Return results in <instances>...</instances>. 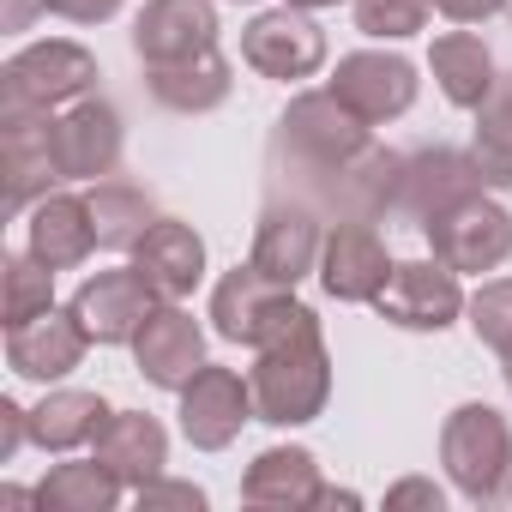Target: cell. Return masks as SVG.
<instances>
[{
    "label": "cell",
    "instance_id": "8992f818",
    "mask_svg": "<svg viewBox=\"0 0 512 512\" xmlns=\"http://www.w3.org/2000/svg\"><path fill=\"white\" fill-rule=\"evenodd\" d=\"M302 320V302H296V290H284V284H272L260 266H235V272H223L217 278V290H211V332L223 338V344H247V350H260V344H272L278 332H290Z\"/></svg>",
    "mask_w": 512,
    "mask_h": 512
},
{
    "label": "cell",
    "instance_id": "e0dca14e",
    "mask_svg": "<svg viewBox=\"0 0 512 512\" xmlns=\"http://www.w3.org/2000/svg\"><path fill=\"white\" fill-rule=\"evenodd\" d=\"M85 350H91V332H85V320L73 314V302H67V308H49L43 320L7 332V368H13L19 380H37V386H61V380L85 362Z\"/></svg>",
    "mask_w": 512,
    "mask_h": 512
},
{
    "label": "cell",
    "instance_id": "4dcf8cb0",
    "mask_svg": "<svg viewBox=\"0 0 512 512\" xmlns=\"http://www.w3.org/2000/svg\"><path fill=\"white\" fill-rule=\"evenodd\" d=\"M464 320H470L476 344H488L500 356L512 344V278H482V290L464 302Z\"/></svg>",
    "mask_w": 512,
    "mask_h": 512
},
{
    "label": "cell",
    "instance_id": "e575fe53",
    "mask_svg": "<svg viewBox=\"0 0 512 512\" xmlns=\"http://www.w3.org/2000/svg\"><path fill=\"white\" fill-rule=\"evenodd\" d=\"M386 506L398 512V506H428V512H446V494L428 482V476H404L398 488H386Z\"/></svg>",
    "mask_w": 512,
    "mask_h": 512
},
{
    "label": "cell",
    "instance_id": "cb8c5ba5",
    "mask_svg": "<svg viewBox=\"0 0 512 512\" xmlns=\"http://www.w3.org/2000/svg\"><path fill=\"white\" fill-rule=\"evenodd\" d=\"M320 494H326V482H320V458L308 446H266L241 476V500L247 506L296 512V506H320Z\"/></svg>",
    "mask_w": 512,
    "mask_h": 512
},
{
    "label": "cell",
    "instance_id": "ac0fdd59",
    "mask_svg": "<svg viewBox=\"0 0 512 512\" xmlns=\"http://www.w3.org/2000/svg\"><path fill=\"white\" fill-rule=\"evenodd\" d=\"M133 362H139L145 386H157V392H181V386L205 368V326H199L181 302H163V308L139 326V338H133Z\"/></svg>",
    "mask_w": 512,
    "mask_h": 512
},
{
    "label": "cell",
    "instance_id": "b9f144b4",
    "mask_svg": "<svg viewBox=\"0 0 512 512\" xmlns=\"http://www.w3.org/2000/svg\"><path fill=\"white\" fill-rule=\"evenodd\" d=\"M428 7H440V0H428Z\"/></svg>",
    "mask_w": 512,
    "mask_h": 512
},
{
    "label": "cell",
    "instance_id": "5bb4252c",
    "mask_svg": "<svg viewBox=\"0 0 512 512\" xmlns=\"http://www.w3.org/2000/svg\"><path fill=\"white\" fill-rule=\"evenodd\" d=\"M121 145H127L121 109L103 97H79L55 115V157L67 181H109L121 163Z\"/></svg>",
    "mask_w": 512,
    "mask_h": 512
},
{
    "label": "cell",
    "instance_id": "4316f807",
    "mask_svg": "<svg viewBox=\"0 0 512 512\" xmlns=\"http://www.w3.org/2000/svg\"><path fill=\"white\" fill-rule=\"evenodd\" d=\"M85 205H91V223H97V247L103 253H133L145 241V229L157 223L151 193L133 187V181H91L85 187Z\"/></svg>",
    "mask_w": 512,
    "mask_h": 512
},
{
    "label": "cell",
    "instance_id": "d6a6232c",
    "mask_svg": "<svg viewBox=\"0 0 512 512\" xmlns=\"http://www.w3.org/2000/svg\"><path fill=\"white\" fill-rule=\"evenodd\" d=\"M133 500H139V512H157V506H187V512H199V506H205V494H199L193 482H175V476H157V482L133 488Z\"/></svg>",
    "mask_w": 512,
    "mask_h": 512
},
{
    "label": "cell",
    "instance_id": "8d00e7d4",
    "mask_svg": "<svg viewBox=\"0 0 512 512\" xmlns=\"http://www.w3.org/2000/svg\"><path fill=\"white\" fill-rule=\"evenodd\" d=\"M434 13H440V19H452V25H482V19L506 13V0H440Z\"/></svg>",
    "mask_w": 512,
    "mask_h": 512
},
{
    "label": "cell",
    "instance_id": "ffe728a7",
    "mask_svg": "<svg viewBox=\"0 0 512 512\" xmlns=\"http://www.w3.org/2000/svg\"><path fill=\"white\" fill-rule=\"evenodd\" d=\"M25 253H31V260H43L49 272H73V266H85L91 253H97V223H91L85 193L55 187L49 199H37L31 217H25Z\"/></svg>",
    "mask_w": 512,
    "mask_h": 512
},
{
    "label": "cell",
    "instance_id": "3957f363",
    "mask_svg": "<svg viewBox=\"0 0 512 512\" xmlns=\"http://www.w3.org/2000/svg\"><path fill=\"white\" fill-rule=\"evenodd\" d=\"M440 464L470 506L512 500V428L494 404H458L440 422Z\"/></svg>",
    "mask_w": 512,
    "mask_h": 512
},
{
    "label": "cell",
    "instance_id": "7c38bea8",
    "mask_svg": "<svg viewBox=\"0 0 512 512\" xmlns=\"http://www.w3.org/2000/svg\"><path fill=\"white\" fill-rule=\"evenodd\" d=\"M476 187H488V181H482V169H476L470 151H446V145L410 151V157L398 163V193H392V217H386V223L428 229L446 205H458V199L476 193Z\"/></svg>",
    "mask_w": 512,
    "mask_h": 512
},
{
    "label": "cell",
    "instance_id": "7a4b0ae2",
    "mask_svg": "<svg viewBox=\"0 0 512 512\" xmlns=\"http://www.w3.org/2000/svg\"><path fill=\"white\" fill-rule=\"evenodd\" d=\"M247 386H253V410H260L266 428H308V422L326 416V404H332V350H326V332H320L314 308H302V320L290 332H278L272 344L253 350Z\"/></svg>",
    "mask_w": 512,
    "mask_h": 512
},
{
    "label": "cell",
    "instance_id": "484cf974",
    "mask_svg": "<svg viewBox=\"0 0 512 512\" xmlns=\"http://www.w3.org/2000/svg\"><path fill=\"white\" fill-rule=\"evenodd\" d=\"M115 410L97 398V392H73V386H55L37 410H31V446L43 452H79L97 440V428L109 422Z\"/></svg>",
    "mask_w": 512,
    "mask_h": 512
},
{
    "label": "cell",
    "instance_id": "d4e9b609",
    "mask_svg": "<svg viewBox=\"0 0 512 512\" xmlns=\"http://www.w3.org/2000/svg\"><path fill=\"white\" fill-rule=\"evenodd\" d=\"M428 73H434V85H440V97L452 103V109H482V97L494 91V55H488V43L476 37V31H446V37H434V49H428Z\"/></svg>",
    "mask_w": 512,
    "mask_h": 512
},
{
    "label": "cell",
    "instance_id": "7bdbcfd3",
    "mask_svg": "<svg viewBox=\"0 0 512 512\" xmlns=\"http://www.w3.org/2000/svg\"><path fill=\"white\" fill-rule=\"evenodd\" d=\"M506 13H512V0H506Z\"/></svg>",
    "mask_w": 512,
    "mask_h": 512
},
{
    "label": "cell",
    "instance_id": "9c48e42d",
    "mask_svg": "<svg viewBox=\"0 0 512 512\" xmlns=\"http://www.w3.org/2000/svg\"><path fill=\"white\" fill-rule=\"evenodd\" d=\"M175 398H181V440H187L193 452H229L247 422H260L247 374L217 368V362H205Z\"/></svg>",
    "mask_w": 512,
    "mask_h": 512
},
{
    "label": "cell",
    "instance_id": "ba28073f",
    "mask_svg": "<svg viewBox=\"0 0 512 512\" xmlns=\"http://www.w3.org/2000/svg\"><path fill=\"white\" fill-rule=\"evenodd\" d=\"M241 61L260 79H278V85L314 79L326 67V31L302 7H266L241 25Z\"/></svg>",
    "mask_w": 512,
    "mask_h": 512
},
{
    "label": "cell",
    "instance_id": "83f0119b",
    "mask_svg": "<svg viewBox=\"0 0 512 512\" xmlns=\"http://www.w3.org/2000/svg\"><path fill=\"white\" fill-rule=\"evenodd\" d=\"M31 494H37L43 512H115L121 494H127V482L109 464L85 458V464H55Z\"/></svg>",
    "mask_w": 512,
    "mask_h": 512
},
{
    "label": "cell",
    "instance_id": "f1b7e54d",
    "mask_svg": "<svg viewBox=\"0 0 512 512\" xmlns=\"http://www.w3.org/2000/svg\"><path fill=\"white\" fill-rule=\"evenodd\" d=\"M470 157H476L488 187H512V73H500L494 91L482 97L476 133H470Z\"/></svg>",
    "mask_w": 512,
    "mask_h": 512
},
{
    "label": "cell",
    "instance_id": "277c9868",
    "mask_svg": "<svg viewBox=\"0 0 512 512\" xmlns=\"http://www.w3.org/2000/svg\"><path fill=\"white\" fill-rule=\"evenodd\" d=\"M97 91V55L85 43L49 37L0 67V115H55Z\"/></svg>",
    "mask_w": 512,
    "mask_h": 512
},
{
    "label": "cell",
    "instance_id": "6da1fadb",
    "mask_svg": "<svg viewBox=\"0 0 512 512\" xmlns=\"http://www.w3.org/2000/svg\"><path fill=\"white\" fill-rule=\"evenodd\" d=\"M398 151L374 139L362 115H350L332 91H296L272 127L266 175L272 199H302L326 223H380L398 193Z\"/></svg>",
    "mask_w": 512,
    "mask_h": 512
},
{
    "label": "cell",
    "instance_id": "d6986e66",
    "mask_svg": "<svg viewBox=\"0 0 512 512\" xmlns=\"http://www.w3.org/2000/svg\"><path fill=\"white\" fill-rule=\"evenodd\" d=\"M199 49H217V0H145L133 19V55L145 67L193 61Z\"/></svg>",
    "mask_w": 512,
    "mask_h": 512
},
{
    "label": "cell",
    "instance_id": "52a82bcc",
    "mask_svg": "<svg viewBox=\"0 0 512 512\" xmlns=\"http://www.w3.org/2000/svg\"><path fill=\"white\" fill-rule=\"evenodd\" d=\"M464 284H458V272L452 266H440L434 253L428 260H398L392 266V278H386V290L368 302L386 326H398V332H446L452 320H464Z\"/></svg>",
    "mask_w": 512,
    "mask_h": 512
},
{
    "label": "cell",
    "instance_id": "d590c367",
    "mask_svg": "<svg viewBox=\"0 0 512 512\" xmlns=\"http://www.w3.org/2000/svg\"><path fill=\"white\" fill-rule=\"evenodd\" d=\"M31 440V410H19L13 398H0V464Z\"/></svg>",
    "mask_w": 512,
    "mask_h": 512
},
{
    "label": "cell",
    "instance_id": "836d02e7",
    "mask_svg": "<svg viewBox=\"0 0 512 512\" xmlns=\"http://www.w3.org/2000/svg\"><path fill=\"white\" fill-rule=\"evenodd\" d=\"M43 7L67 25H109L121 13V0H43Z\"/></svg>",
    "mask_w": 512,
    "mask_h": 512
},
{
    "label": "cell",
    "instance_id": "8fae6325",
    "mask_svg": "<svg viewBox=\"0 0 512 512\" xmlns=\"http://www.w3.org/2000/svg\"><path fill=\"white\" fill-rule=\"evenodd\" d=\"M320 247H326V217L302 199H272L260 211V223H253V247L247 260L260 266L272 284L296 290L302 278L320 272Z\"/></svg>",
    "mask_w": 512,
    "mask_h": 512
},
{
    "label": "cell",
    "instance_id": "60d3db41",
    "mask_svg": "<svg viewBox=\"0 0 512 512\" xmlns=\"http://www.w3.org/2000/svg\"><path fill=\"white\" fill-rule=\"evenodd\" d=\"M235 7H253V0H235Z\"/></svg>",
    "mask_w": 512,
    "mask_h": 512
},
{
    "label": "cell",
    "instance_id": "9a60e30c",
    "mask_svg": "<svg viewBox=\"0 0 512 512\" xmlns=\"http://www.w3.org/2000/svg\"><path fill=\"white\" fill-rule=\"evenodd\" d=\"M157 308H163V296H157L133 266H121V272H91V278L73 290V314L85 320L91 344H133L139 326H145Z\"/></svg>",
    "mask_w": 512,
    "mask_h": 512
},
{
    "label": "cell",
    "instance_id": "30bf717a",
    "mask_svg": "<svg viewBox=\"0 0 512 512\" xmlns=\"http://www.w3.org/2000/svg\"><path fill=\"white\" fill-rule=\"evenodd\" d=\"M326 91H332L350 115H362L368 127H386V121L410 115L422 79H416V61H404V55H392V49H356V55H338Z\"/></svg>",
    "mask_w": 512,
    "mask_h": 512
},
{
    "label": "cell",
    "instance_id": "7402d4cb",
    "mask_svg": "<svg viewBox=\"0 0 512 512\" xmlns=\"http://www.w3.org/2000/svg\"><path fill=\"white\" fill-rule=\"evenodd\" d=\"M145 91L157 109L169 115H211L229 103L235 91V67L223 49H199L193 61H169V67H145Z\"/></svg>",
    "mask_w": 512,
    "mask_h": 512
},
{
    "label": "cell",
    "instance_id": "4fadbf2b",
    "mask_svg": "<svg viewBox=\"0 0 512 512\" xmlns=\"http://www.w3.org/2000/svg\"><path fill=\"white\" fill-rule=\"evenodd\" d=\"M392 253H386V241H380V229L374 223H332L326 229V247H320V290L332 296V302H374L380 290H386V278H392Z\"/></svg>",
    "mask_w": 512,
    "mask_h": 512
},
{
    "label": "cell",
    "instance_id": "1f68e13d",
    "mask_svg": "<svg viewBox=\"0 0 512 512\" xmlns=\"http://www.w3.org/2000/svg\"><path fill=\"white\" fill-rule=\"evenodd\" d=\"M356 31L380 37V43H404L428 25V0H350Z\"/></svg>",
    "mask_w": 512,
    "mask_h": 512
},
{
    "label": "cell",
    "instance_id": "44dd1931",
    "mask_svg": "<svg viewBox=\"0 0 512 512\" xmlns=\"http://www.w3.org/2000/svg\"><path fill=\"white\" fill-rule=\"evenodd\" d=\"M133 272H139L163 302L193 296L199 278H205V241H199V229L181 223V217H157V223L145 229V241L133 247Z\"/></svg>",
    "mask_w": 512,
    "mask_h": 512
},
{
    "label": "cell",
    "instance_id": "f546056e",
    "mask_svg": "<svg viewBox=\"0 0 512 512\" xmlns=\"http://www.w3.org/2000/svg\"><path fill=\"white\" fill-rule=\"evenodd\" d=\"M55 308V272L31 253H13L7 260V332L13 326H31Z\"/></svg>",
    "mask_w": 512,
    "mask_h": 512
},
{
    "label": "cell",
    "instance_id": "74e56055",
    "mask_svg": "<svg viewBox=\"0 0 512 512\" xmlns=\"http://www.w3.org/2000/svg\"><path fill=\"white\" fill-rule=\"evenodd\" d=\"M37 13H49L43 0H7V13H0V31H31Z\"/></svg>",
    "mask_w": 512,
    "mask_h": 512
},
{
    "label": "cell",
    "instance_id": "5b68a950",
    "mask_svg": "<svg viewBox=\"0 0 512 512\" xmlns=\"http://www.w3.org/2000/svg\"><path fill=\"white\" fill-rule=\"evenodd\" d=\"M422 235H428V247H434V260L452 266L458 278H464V272L482 278V272H500V266L512 260V211H506L488 187H476V193H464L458 205H446Z\"/></svg>",
    "mask_w": 512,
    "mask_h": 512
},
{
    "label": "cell",
    "instance_id": "ab89813d",
    "mask_svg": "<svg viewBox=\"0 0 512 512\" xmlns=\"http://www.w3.org/2000/svg\"><path fill=\"white\" fill-rule=\"evenodd\" d=\"M500 380H506V392H512V344L500 350Z\"/></svg>",
    "mask_w": 512,
    "mask_h": 512
},
{
    "label": "cell",
    "instance_id": "f35d334b",
    "mask_svg": "<svg viewBox=\"0 0 512 512\" xmlns=\"http://www.w3.org/2000/svg\"><path fill=\"white\" fill-rule=\"evenodd\" d=\"M284 7H302V13H332V7H344V0H284Z\"/></svg>",
    "mask_w": 512,
    "mask_h": 512
},
{
    "label": "cell",
    "instance_id": "603a6c76",
    "mask_svg": "<svg viewBox=\"0 0 512 512\" xmlns=\"http://www.w3.org/2000/svg\"><path fill=\"white\" fill-rule=\"evenodd\" d=\"M91 458L109 464L127 488H145V482H157L163 464H169V434H163V422L145 416V410H115V416L97 428Z\"/></svg>",
    "mask_w": 512,
    "mask_h": 512
},
{
    "label": "cell",
    "instance_id": "2e32d148",
    "mask_svg": "<svg viewBox=\"0 0 512 512\" xmlns=\"http://www.w3.org/2000/svg\"><path fill=\"white\" fill-rule=\"evenodd\" d=\"M0 151H7V211H31L55 187H67L55 157V115H0Z\"/></svg>",
    "mask_w": 512,
    "mask_h": 512
}]
</instances>
